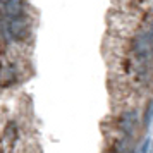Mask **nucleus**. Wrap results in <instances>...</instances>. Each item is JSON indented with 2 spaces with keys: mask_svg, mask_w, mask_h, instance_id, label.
<instances>
[{
  "mask_svg": "<svg viewBox=\"0 0 153 153\" xmlns=\"http://www.w3.org/2000/svg\"><path fill=\"white\" fill-rule=\"evenodd\" d=\"M2 67H4V65H2V62H0V74H2Z\"/></svg>",
  "mask_w": 153,
  "mask_h": 153,
  "instance_id": "7ed1b4c3",
  "label": "nucleus"
},
{
  "mask_svg": "<svg viewBox=\"0 0 153 153\" xmlns=\"http://www.w3.org/2000/svg\"><path fill=\"white\" fill-rule=\"evenodd\" d=\"M4 14L7 19H12V17H21V16H26L24 14V0H7L4 5Z\"/></svg>",
  "mask_w": 153,
  "mask_h": 153,
  "instance_id": "f03ea898",
  "label": "nucleus"
},
{
  "mask_svg": "<svg viewBox=\"0 0 153 153\" xmlns=\"http://www.w3.org/2000/svg\"><path fill=\"white\" fill-rule=\"evenodd\" d=\"M5 33L12 42L26 43L31 38L33 28H31V22L26 19V16H21V17H12L5 21Z\"/></svg>",
  "mask_w": 153,
  "mask_h": 153,
  "instance_id": "f257e3e1",
  "label": "nucleus"
}]
</instances>
